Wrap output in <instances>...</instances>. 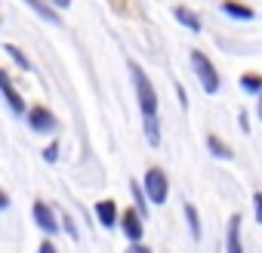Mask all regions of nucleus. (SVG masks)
<instances>
[{"label":"nucleus","mask_w":262,"mask_h":253,"mask_svg":"<svg viewBox=\"0 0 262 253\" xmlns=\"http://www.w3.org/2000/svg\"><path fill=\"white\" fill-rule=\"evenodd\" d=\"M126 68H129V80H133V93H136V102H139L142 117L158 114V90H155L151 77L145 74V68L139 62H133V59L126 62Z\"/></svg>","instance_id":"nucleus-1"},{"label":"nucleus","mask_w":262,"mask_h":253,"mask_svg":"<svg viewBox=\"0 0 262 253\" xmlns=\"http://www.w3.org/2000/svg\"><path fill=\"white\" fill-rule=\"evenodd\" d=\"M188 62H191V71H194V77H198L201 90H204L207 96L219 93V87H222V74L216 71L213 59H210L204 50H191V53H188Z\"/></svg>","instance_id":"nucleus-2"},{"label":"nucleus","mask_w":262,"mask_h":253,"mask_svg":"<svg viewBox=\"0 0 262 253\" xmlns=\"http://www.w3.org/2000/svg\"><path fill=\"white\" fill-rule=\"evenodd\" d=\"M142 185H145V195H148L151 204H158V207L167 204V198H170V179H167V173L161 167H148L145 176H142Z\"/></svg>","instance_id":"nucleus-3"},{"label":"nucleus","mask_w":262,"mask_h":253,"mask_svg":"<svg viewBox=\"0 0 262 253\" xmlns=\"http://www.w3.org/2000/svg\"><path fill=\"white\" fill-rule=\"evenodd\" d=\"M25 123H28V130L37 133V136H50V133L59 130V120H56V114L47 105H31L28 114H25Z\"/></svg>","instance_id":"nucleus-4"},{"label":"nucleus","mask_w":262,"mask_h":253,"mask_svg":"<svg viewBox=\"0 0 262 253\" xmlns=\"http://www.w3.org/2000/svg\"><path fill=\"white\" fill-rule=\"evenodd\" d=\"M0 90H4V102H7V108H10L13 117H25L28 114V105H25L22 93L13 87V77H10L7 68H0Z\"/></svg>","instance_id":"nucleus-5"},{"label":"nucleus","mask_w":262,"mask_h":253,"mask_svg":"<svg viewBox=\"0 0 262 253\" xmlns=\"http://www.w3.org/2000/svg\"><path fill=\"white\" fill-rule=\"evenodd\" d=\"M120 228H123V238L129 244H139L142 235H145V216L139 213V207H123L120 213Z\"/></svg>","instance_id":"nucleus-6"},{"label":"nucleus","mask_w":262,"mask_h":253,"mask_svg":"<svg viewBox=\"0 0 262 253\" xmlns=\"http://www.w3.org/2000/svg\"><path fill=\"white\" fill-rule=\"evenodd\" d=\"M31 216H34V222H37V228H40V231H47L50 238H53V235H59V228H62V216H56V210H53L47 201H34Z\"/></svg>","instance_id":"nucleus-7"},{"label":"nucleus","mask_w":262,"mask_h":253,"mask_svg":"<svg viewBox=\"0 0 262 253\" xmlns=\"http://www.w3.org/2000/svg\"><path fill=\"white\" fill-rule=\"evenodd\" d=\"M25 7H28L37 19H43V22H50V25H62V10H56L50 0H25Z\"/></svg>","instance_id":"nucleus-8"},{"label":"nucleus","mask_w":262,"mask_h":253,"mask_svg":"<svg viewBox=\"0 0 262 253\" xmlns=\"http://www.w3.org/2000/svg\"><path fill=\"white\" fill-rule=\"evenodd\" d=\"M173 19H176L182 28L194 31V34H201V31H204V22H201V16H198L191 7H185V4H176V7H173Z\"/></svg>","instance_id":"nucleus-9"},{"label":"nucleus","mask_w":262,"mask_h":253,"mask_svg":"<svg viewBox=\"0 0 262 253\" xmlns=\"http://www.w3.org/2000/svg\"><path fill=\"white\" fill-rule=\"evenodd\" d=\"M241 213H234L228 219V228H225V253H244V241H241Z\"/></svg>","instance_id":"nucleus-10"},{"label":"nucleus","mask_w":262,"mask_h":253,"mask_svg":"<svg viewBox=\"0 0 262 253\" xmlns=\"http://www.w3.org/2000/svg\"><path fill=\"white\" fill-rule=\"evenodd\" d=\"M222 13H225L228 19H234V22H253V19H256L253 7L241 4V0H222Z\"/></svg>","instance_id":"nucleus-11"},{"label":"nucleus","mask_w":262,"mask_h":253,"mask_svg":"<svg viewBox=\"0 0 262 253\" xmlns=\"http://www.w3.org/2000/svg\"><path fill=\"white\" fill-rule=\"evenodd\" d=\"M96 216H99V222H102L105 228L120 225V210H117V204H114L111 198H105V201H99V204H96Z\"/></svg>","instance_id":"nucleus-12"},{"label":"nucleus","mask_w":262,"mask_h":253,"mask_svg":"<svg viewBox=\"0 0 262 253\" xmlns=\"http://www.w3.org/2000/svg\"><path fill=\"white\" fill-rule=\"evenodd\" d=\"M142 130H145L148 145H151V149H161V117H158V114L142 117Z\"/></svg>","instance_id":"nucleus-13"},{"label":"nucleus","mask_w":262,"mask_h":253,"mask_svg":"<svg viewBox=\"0 0 262 253\" xmlns=\"http://www.w3.org/2000/svg\"><path fill=\"white\" fill-rule=\"evenodd\" d=\"M207 149H210V155L219 158V161H231V158H234V152L228 149V142H222L216 133H207Z\"/></svg>","instance_id":"nucleus-14"},{"label":"nucleus","mask_w":262,"mask_h":253,"mask_svg":"<svg viewBox=\"0 0 262 253\" xmlns=\"http://www.w3.org/2000/svg\"><path fill=\"white\" fill-rule=\"evenodd\" d=\"M129 195H133V204L139 207V213L148 216V204H151V201H148V195H145V185L133 179V182H129Z\"/></svg>","instance_id":"nucleus-15"},{"label":"nucleus","mask_w":262,"mask_h":253,"mask_svg":"<svg viewBox=\"0 0 262 253\" xmlns=\"http://www.w3.org/2000/svg\"><path fill=\"white\" fill-rule=\"evenodd\" d=\"M182 213H185V222H188L191 238H194V241H201V235H204V231H201V216H198V207H194V204H185V207H182Z\"/></svg>","instance_id":"nucleus-16"},{"label":"nucleus","mask_w":262,"mask_h":253,"mask_svg":"<svg viewBox=\"0 0 262 253\" xmlns=\"http://www.w3.org/2000/svg\"><path fill=\"white\" fill-rule=\"evenodd\" d=\"M241 90L247 93V96H259L262 93V74H241Z\"/></svg>","instance_id":"nucleus-17"},{"label":"nucleus","mask_w":262,"mask_h":253,"mask_svg":"<svg viewBox=\"0 0 262 253\" xmlns=\"http://www.w3.org/2000/svg\"><path fill=\"white\" fill-rule=\"evenodd\" d=\"M4 53H7V56H10V59H13L22 71H31V59H28V56H25L16 44H4Z\"/></svg>","instance_id":"nucleus-18"},{"label":"nucleus","mask_w":262,"mask_h":253,"mask_svg":"<svg viewBox=\"0 0 262 253\" xmlns=\"http://www.w3.org/2000/svg\"><path fill=\"white\" fill-rule=\"evenodd\" d=\"M43 161H47V164H56V161H59V142H50V145L43 149Z\"/></svg>","instance_id":"nucleus-19"},{"label":"nucleus","mask_w":262,"mask_h":253,"mask_svg":"<svg viewBox=\"0 0 262 253\" xmlns=\"http://www.w3.org/2000/svg\"><path fill=\"white\" fill-rule=\"evenodd\" d=\"M62 228H65V231H68V235H71L74 241L80 238V231H77V225H74V219H71V216H65V213H62Z\"/></svg>","instance_id":"nucleus-20"},{"label":"nucleus","mask_w":262,"mask_h":253,"mask_svg":"<svg viewBox=\"0 0 262 253\" xmlns=\"http://www.w3.org/2000/svg\"><path fill=\"white\" fill-rule=\"evenodd\" d=\"M253 216H256V222L262 225V192L253 195Z\"/></svg>","instance_id":"nucleus-21"},{"label":"nucleus","mask_w":262,"mask_h":253,"mask_svg":"<svg viewBox=\"0 0 262 253\" xmlns=\"http://www.w3.org/2000/svg\"><path fill=\"white\" fill-rule=\"evenodd\" d=\"M126 253H151V247H145V244L139 241V244H129V247H126Z\"/></svg>","instance_id":"nucleus-22"},{"label":"nucleus","mask_w":262,"mask_h":253,"mask_svg":"<svg viewBox=\"0 0 262 253\" xmlns=\"http://www.w3.org/2000/svg\"><path fill=\"white\" fill-rule=\"evenodd\" d=\"M176 96H179V105L188 108V96H185V87H182V83H176Z\"/></svg>","instance_id":"nucleus-23"},{"label":"nucleus","mask_w":262,"mask_h":253,"mask_svg":"<svg viewBox=\"0 0 262 253\" xmlns=\"http://www.w3.org/2000/svg\"><path fill=\"white\" fill-rule=\"evenodd\" d=\"M37 253H59V250H56V244H53V241L47 238V241H43V244L37 247Z\"/></svg>","instance_id":"nucleus-24"},{"label":"nucleus","mask_w":262,"mask_h":253,"mask_svg":"<svg viewBox=\"0 0 262 253\" xmlns=\"http://www.w3.org/2000/svg\"><path fill=\"white\" fill-rule=\"evenodd\" d=\"M237 120H241V123H237L241 130H244V133H250V117H247V111H241V114H237Z\"/></svg>","instance_id":"nucleus-25"},{"label":"nucleus","mask_w":262,"mask_h":253,"mask_svg":"<svg viewBox=\"0 0 262 253\" xmlns=\"http://www.w3.org/2000/svg\"><path fill=\"white\" fill-rule=\"evenodd\" d=\"M50 4H53L56 10H68V7H71V0H50Z\"/></svg>","instance_id":"nucleus-26"},{"label":"nucleus","mask_w":262,"mask_h":253,"mask_svg":"<svg viewBox=\"0 0 262 253\" xmlns=\"http://www.w3.org/2000/svg\"><path fill=\"white\" fill-rule=\"evenodd\" d=\"M256 114H259V120H262V93L256 96Z\"/></svg>","instance_id":"nucleus-27"}]
</instances>
